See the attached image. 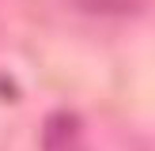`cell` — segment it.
Returning a JSON list of instances; mask_svg holds the SVG:
<instances>
[{"label":"cell","instance_id":"6da1fadb","mask_svg":"<svg viewBox=\"0 0 155 151\" xmlns=\"http://www.w3.org/2000/svg\"><path fill=\"white\" fill-rule=\"evenodd\" d=\"M42 151H83V125L76 113H53L42 128Z\"/></svg>","mask_w":155,"mask_h":151},{"label":"cell","instance_id":"7a4b0ae2","mask_svg":"<svg viewBox=\"0 0 155 151\" xmlns=\"http://www.w3.org/2000/svg\"><path fill=\"white\" fill-rule=\"evenodd\" d=\"M68 4L76 11H87V15H133L148 0H68Z\"/></svg>","mask_w":155,"mask_h":151}]
</instances>
